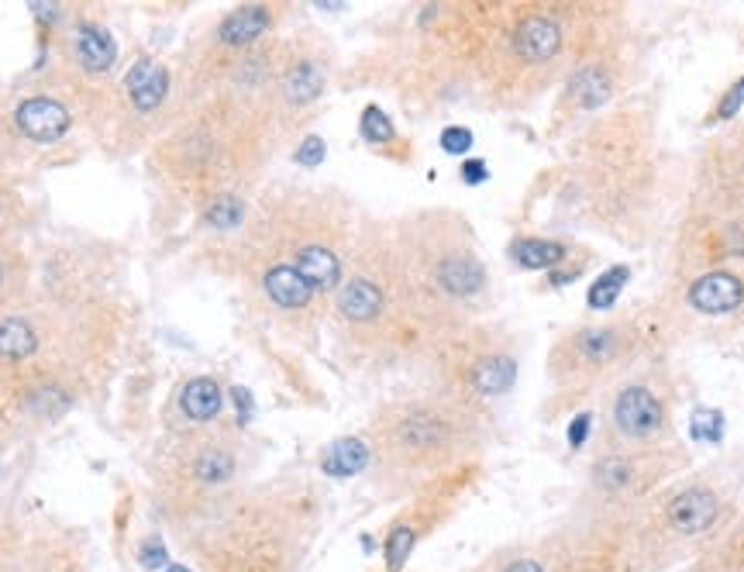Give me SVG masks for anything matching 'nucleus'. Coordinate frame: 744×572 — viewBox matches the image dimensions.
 <instances>
[{
  "label": "nucleus",
  "mask_w": 744,
  "mask_h": 572,
  "mask_svg": "<svg viewBox=\"0 0 744 572\" xmlns=\"http://www.w3.org/2000/svg\"><path fill=\"white\" fill-rule=\"evenodd\" d=\"M283 138L266 104L214 90L173 118L149 149L159 187L204 218L221 204H245L259 193Z\"/></svg>",
  "instance_id": "obj_1"
},
{
  "label": "nucleus",
  "mask_w": 744,
  "mask_h": 572,
  "mask_svg": "<svg viewBox=\"0 0 744 572\" xmlns=\"http://www.w3.org/2000/svg\"><path fill=\"white\" fill-rule=\"evenodd\" d=\"M669 156L658 145L655 111L627 104L600 114L579 131L565 159L558 207L617 242L645 245L655 231Z\"/></svg>",
  "instance_id": "obj_2"
},
{
  "label": "nucleus",
  "mask_w": 744,
  "mask_h": 572,
  "mask_svg": "<svg viewBox=\"0 0 744 572\" xmlns=\"http://www.w3.org/2000/svg\"><path fill=\"white\" fill-rule=\"evenodd\" d=\"M335 349L362 373L424 366L448 335L414 293L397 255L390 221L362 218L335 297L328 307Z\"/></svg>",
  "instance_id": "obj_3"
},
{
  "label": "nucleus",
  "mask_w": 744,
  "mask_h": 572,
  "mask_svg": "<svg viewBox=\"0 0 744 572\" xmlns=\"http://www.w3.org/2000/svg\"><path fill=\"white\" fill-rule=\"evenodd\" d=\"M617 35V7L490 4L476 97L500 111H521L548 87H562L572 69Z\"/></svg>",
  "instance_id": "obj_4"
},
{
  "label": "nucleus",
  "mask_w": 744,
  "mask_h": 572,
  "mask_svg": "<svg viewBox=\"0 0 744 572\" xmlns=\"http://www.w3.org/2000/svg\"><path fill=\"white\" fill-rule=\"evenodd\" d=\"M359 224L362 218L355 204L335 187L273 183L252 197L242 228L217 235V242L252 259L290 266L331 307Z\"/></svg>",
  "instance_id": "obj_5"
},
{
  "label": "nucleus",
  "mask_w": 744,
  "mask_h": 572,
  "mask_svg": "<svg viewBox=\"0 0 744 572\" xmlns=\"http://www.w3.org/2000/svg\"><path fill=\"white\" fill-rule=\"evenodd\" d=\"M486 417L434 390L386 400L362 431L372 476L386 490L403 493L459 473L486 442Z\"/></svg>",
  "instance_id": "obj_6"
},
{
  "label": "nucleus",
  "mask_w": 744,
  "mask_h": 572,
  "mask_svg": "<svg viewBox=\"0 0 744 572\" xmlns=\"http://www.w3.org/2000/svg\"><path fill=\"white\" fill-rule=\"evenodd\" d=\"M414 293L445 331L490 318L493 276L469 218L452 207H417L390 221Z\"/></svg>",
  "instance_id": "obj_7"
},
{
  "label": "nucleus",
  "mask_w": 744,
  "mask_h": 572,
  "mask_svg": "<svg viewBox=\"0 0 744 572\" xmlns=\"http://www.w3.org/2000/svg\"><path fill=\"white\" fill-rule=\"evenodd\" d=\"M490 4H424L383 52L393 90L414 104L476 97Z\"/></svg>",
  "instance_id": "obj_8"
},
{
  "label": "nucleus",
  "mask_w": 744,
  "mask_h": 572,
  "mask_svg": "<svg viewBox=\"0 0 744 572\" xmlns=\"http://www.w3.org/2000/svg\"><path fill=\"white\" fill-rule=\"evenodd\" d=\"M672 252L676 286L703 273L744 283V125L713 138L700 156Z\"/></svg>",
  "instance_id": "obj_9"
},
{
  "label": "nucleus",
  "mask_w": 744,
  "mask_h": 572,
  "mask_svg": "<svg viewBox=\"0 0 744 572\" xmlns=\"http://www.w3.org/2000/svg\"><path fill=\"white\" fill-rule=\"evenodd\" d=\"M658 345L648 311L617 314L610 321L572 324L548 349V386L558 414L617 386L638 369V359Z\"/></svg>",
  "instance_id": "obj_10"
},
{
  "label": "nucleus",
  "mask_w": 744,
  "mask_h": 572,
  "mask_svg": "<svg viewBox=\"0 0 744 572\" xmlns=\"http://www.w3.org/2000/svg\"><path fill=\"white\" fill-rule=\"evenodd\" d=\"M310 510V490L266 486L228 497L211 524L214 545L207 548L211 572H293L300 559V528Z\"/></svg>",
  "instance_id": "obj_11"
},
{
  "label": "nucleus",
  "mask_w": 744,
  "mask_h": 572,
  "mask_svg": "<svg viewBox=\"0 0 744 572\" xmlns=\"http://www.w3.org/2000/svg\"><path fill=\"white\" fill-rule=\"evenodd\" d=\"M421 369L428 376V390L469 411L490 414L496 400H503L517 386L521 345L510 328L483 318L448 331Z\"/></svg>",
  "instance_id": "obj_12"
},
{
  "label": "nucleus",
  "mask_w": 744,
  "mask_h": 572,
  "mask_svg": "<svg viewBox=\"0 0 744 572\" xmlns=\"http://www.w3.org/2000/svg\"><path fill=\"white\" fill-rule=\"evenodd\" d=\"M245 442L238 431L224 428L221 421L204 424V428H176L169 442L159 452V497L173 514L193 510L204 514L214 510L221 493L231 490V483L242 473Z\"/></svg>",
  "instance_id": "obj_13"
},
{
  "label": "nucleus",
  "mask_w": 744,
  "mask_h": 572,
  "mask_svg": "<svg viewBox=\"0 0 744 572\" xmlns=\"http://www.w3.org/2000/svg\"><path fill=\"white\" fill-rule=\"evenodd\" d=\"M286 18L290 7L283 4H238L193 38L176 69V114L214 94L255 45L279 35Z\"/></svg>",
  "instance_id": "obj_14"
},
{
  "label": "nucleus",
  "mask_w": 744,
  "mask_h": 572,
  "mask_svg": "<svg viewBox=\"0 0 744 572\" xmlns=\"http://www.w3.org/2000/svg\"><path fill=\"white\" fill-rule=\"evenodd\" d=\"M338 69V52L328 35L317 28L283 32V49L269 83L266 107L279 138L293 142L304 135V128L317 118V107L324 104Z\"/></svg>",
  "instance_id": "obj_15"
},
{
  "label": "nucleus",
  "mask_w": 744,
  "mask_h": 572,
  "mask_svg": "<svg viewBox=\"0 0 744 572\" xmlns=\"http://www.w3.org/2000/svg\"><path fill=\"white\" fill-rule=\"evenodd\" d=\"M176 118V73L166 59L138 52V59L121 73L111 97V111L100 128V145L118 156L155 145Z\"/></svg>",
  "instance_id": "obj_16"
},
{
  "label": "nucleus",
  "mask_w": 744,
  "mask_h": 572,
  "mask_svg": "<svg viewBox=\"0 0 744 572\" xmlns=\"http://www.w3.org/2000/svg\"><path fill=\"white\" fill-rule=\"evenodd\" d=\"M672 393L651 376H624L603 400V442L658 445L672 442Z\"/></svg>",
  "instance_id": "obj_17"
},
{
  "label": "nucleus",
  "mask_w": 744,
  "mask_h": 572,
  "mask_svg": "<svg viewBox=\"0 0 744 572\" xmlns=\"http://www.w3.org/2000/svg\"><path fill=\"white\" fill-rule=\"evenodd\" d=\"M679 466V452L672 442L658 445H610L600 442V452L589 469V486L610 507H624L648 493L669 469Z\"/></svg>",
  "instance_id": "obj_18"
},
{
  "label": "nucleus",
  "mask_w": 744,
  "mask_h": 572,
  "mask_svg": "<svg viewBox=\"0 0 744 572\" xmlns=\"http://www.w3.org/2000/svg\"><path fill=\"white\" fill-rule=\"evenodd\" d=\"M627 83V52L624 35L610 38L607 45L586 56L562 80V97H558V114L562 118H579V114H596L614 100Z\"/></svg>",
  "instance_id": "obj_19"
},
{
  "label": "nucleus",
  "mask_w": 744,
  "mask_h": 572,
  "mask_svg": "<svg viewBox=\"0 0 744 572\" xmlns=\"http://www.w3.org/2000/svg\"><path fill=\"white\" fill-rule=\"evenodd\" d=\"M720 514H724V497L710 483H689L658 507V521L648 528V541L655 545V538H703L717 528Z\"/></svg>",
  "instance_id": "obj_20"
},
{
  "label": "nucleus",
  "mask_w": 744,
  "mask_h": 572,
  "mask_svg": "<svg viewBox=\"0 0 744 572\" xmlns=\"http://www.w3.org/2000/svg\"><path fill=\"white\" fill-rule=\"evenodd\" d=\"M679 307L703 324H744V283L731 273H703L679 283Z\"/></svg>",
  "instance_id": "obj_21"
},
{
  "label": "nucleus",
  "mask_w": 744,
  "mask_h": 572,
  "mask_svg": "<svg viewBox=\"0 0 744 572\" xmlns=\"http://www.w3.org/2000/svg\"><path fill=\"white\" fill-rule=\"evenodd\" d=\"M14 125L35 145H56L76 128V114L69 100L56 94H28L14 107Z\"/></svg>",
  "instance_id": "obj_22"
},
{
  "label": "nucleus",
  "mask_w": 744,
  "mask_h": 572,
  "mask_svg": "<svg viewBox=\"0 0 744 572\" xmlns=\"http://www.w3.org/2000/svg\"><path fill=\"white\" fill-rule=\"evenodd\" d=\"M224 390L214 376H193L176 390L173 411L180 417V428H204V424L221 421Z\"/></svg>",
  "instance_id": "obj_23"
},
{
  "label": "nucleus",
  "mask_w": 744,
  "mask_h": 572,
  "mask_svg": "<svg viewBox=\"0 0 744 572\" xmlns=\"http://www.w3.org/2000/svg\"><path fill=\"white\" fill-rule=\"evenodd\" d=\"M42 335L31 318H21V314H7L0 318V366L21 369L42 352Z\"/></svg>",
  "instance_id": "obj_24"
},
{
  "label": "nucleus",
  "mask_w": 744,
  "mask_h": 572,
  "mask_svg": "<svg viewBox=\"0 0 744 572\" xmlns=\"http://www.w3.org/2000/svg\"><path fill=\"white\" fill-rule=\"evenodd\" d=\"M321 466H324V473H331V476H355V473H362V469H369V448L362 442V435L341 438V442L331 445L328 452H324Z\"/></svg>",
  "instance_id": "obj_25"
},
{
  "label": "nucleus",
  "mask_w": 744,
  "mask_h": 572,
  "mask_svg": "<svg viewBox=\"0 0 744 572\" xmlns=\"http://www.w3.org/2000/svg\"><path fill=\"white\" fill-rule=\"evenodd\" d=\"M514 259L524 269H552L569 259V245L555 242V238H521V242H514Z\"/></svg>",
  "instance_id": "obj_26"
},
{
  "label": "nucleus",
  "mask_w": 744,
  "mask_h": 572,
  "mask_svg": "<svg viewBox=\"0 0 744 572\" xmlns=\"http://www.w3.org/2000/svg\"><path fill=\"white\" fill-rule=\"evenodd\" d=\"M417 545V528L410 521H397L390 528V535H386V569L397 572L403 562L410 559V552H414Z\"/></svg>",
  "instance_id": "obj_27"
},
{
  "label": "nucleus",
  "mask_w": 744,
  "mask_h": 572,
  "mask_svg": "<svg viewBox=\"0 0 744 572\" xmlns=\"http://www.w3.org/2000/svg\"><path fill=\"white\" fill-rule=\"evenodd\" d=\"M359 131H362V138H366L369 145H390V142H397V131H393L390 118H386L379 107H366Z\"/></svg>",
  "instance_id": "obj_28"
},
{
  "label": "nucleus",
  "mask_w": 744,
  "mask_h": 572,
  "mask_svg": "<svg viewBox=\"0 0 744 572\" xmlns=\"http://www.w3.org/2000/svg\"><path fill=\"white\" fill-rule=\"evenodd\" d=\"M741 107H744V76H741V83H738V87H734L731 94L724 97V104L717 107V118H720V121L734 118V114H738Z\"/></svg>",
  "instance_id": "obj_29"
},
{
  "label": "nucleus",
  "mask_w": 744,
  "mask_h": 572,
  "mask_svg": "<svg viewBox=\"0 0 744 572\" xmlns=\"http://www.w3.org/2000/svg\"><path fill=\"white\" fill-rule=\"evenodd\" d=\"M469 142H472V135L465 128H452V131H445V149H452V152H459V149H469Z\"/></svg>",
  "instance_id": "obj_30"
},
{
  "label": "nucleus",
  "mask_w": 744,
  "mask_h": 572,
  "mask_svg": "<svg viewBox=\"0 0 744 572\" xmlns=\"http://www.w3.org/2000/svg\"><path fill=\"white\" fill-rule=\"evenodd\" d=\"M18 286V276H11V266H7V259H4V252H0V293L7 290V286Z\"/></svg>",
  "instance_id": "obj_31"
},
{
  "label": "nucleus",
  "mask_w": 744,
  "mask_h": 572,
  "mask_svg": "<svg viewBox=\"0 0 744 572\" xmlns=\"http://www.w3.org/2000/svg\"><path fill=\"white\" fill-rule=\"evenodd\" d=\"M586 431H589V414H583V421H576V424H572V445H579V442H583V438H586Z\"/></svg>",
  "instance_id": "obj_32"
},
{
  "label": "nucleus",
  "mask_w": 744,
  "mask_h": 572,
  "mask_svg": "<svg viewBox=\"0 0 744 572\" xmlns=\"http://www.w3.org/2000/svg\"><path fill=\"white\" fill-rule=\"evenodd\" d=\"M7 197H11V193L0 190V228H4V221H7Z\"/></svg>",
  "instance_id": "obj_33"
},
{
  "label": "nucleus",
  "mask_w": 744,
  "mask_h": 572,
  "mask_svg": "<svg viewBox=\"0 0 744 572\" xmlns=\"http://www.w3.org/2000/svg\"><path fill=\"white\" fill-rule=\"evenodd\" d=\"M166 572H190V569H183V566H173V569H166Z\"/></svg>",
  "instance_id": "obj_34"
}]
</instances>
